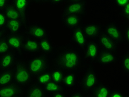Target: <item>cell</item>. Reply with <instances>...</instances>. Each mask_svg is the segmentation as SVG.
Returning a JSON list of instances; mask_svg holds the SVG:
<instances>
[{"mask_svg":"<svg viewBox=\"0 0 129 97\" xmlns=\"http://www.w3.org/2000/svg\"><path fill=\"white\" fill-rule=\"evenodd\" d=\"M38 41L39 43L40 50L44 53L49 54L52 51L53 46L48 38L40 39Z\"/></svg>","mask_w":129,"mask_h":97,"instance_id":"cell-25","label":"cell"},{"mask_svg":"<svg viewBox=\"0 0 129 97\" xmlns=\"http://www.w3.org/2000/svg\"><path fill=\"white\" fill-rule=\"evenodd\" d=\"M83 31L87 38L92 39L99 36L101 31V28L98 25L89 23L84 26Z\"/></svg>","mask_w":129,"mask_h":97,"instance_id":"cell-17","label":"cell"},{"mask_svg":"<svg viewBox=\"0 0 129 97\" xmlns=\"http://www.w3.org/2000/svg\"><path fill=\"white\" fill-rule=\"evenodd\" d=\"M86 3L84 1L71 2L64 9L62 16L70 14L81 16L84 13L86 10Z\"/></svg>","mask_w":129,"mask_h":97,"instance_id":"cell-6","label":"cell"},{"mask_svg":"<svg viewBox=\"0 0 129 97\" xmlns=\"http://www.w3.org/2000/svg\"><path fill=\"white\" fill-rule=\"evenodd\" d=\"M50 96L54 97H66L67 95L63 92H59L51 93Z\"/></svg>","mask_w":129,"mask_h":97,"instance_id":"cell-37","label":"cell"},{"mask_svg":"<svg viewBox=\"0 0 129 97\" xmlns=\"http://www.w3.org/2000/svg\"><path fill=\"white\" fill-rule=\"evenodd\" d=\"M125 95L124 93L120 92L119 90H113L111 91L109 94V96L111 97H124Z\"/></svg>","mask_w":129,"mask_h":97,"instance_id":"cell-32","label":"cell"},{"mask_svg":"<svg viewBox=\"0 0 129 97\" xmlns=\"http://www.w3.org/2000/svg\"><path fill=\"white\" fill-rule=\"evenodd\" d=\"M24 21L20 20H7L6 28L11 33H18L21 29Z\"/></svg>","mask_w":129,"mask_h":97,"instance_id":"cell-22","label":"cell"},{"mask_svg":"<svg viewBox=\"0 0 129 97\" xmlns=\"http://www.w3.org/2000/svg\"><path fill=\"white\" fill-rule=\"evenodd\" d=\"M14 83L19 86H25L31 81L33 75L29 70L28 66L24 62H17L13 69Z\"/></svg>","mask_w":129,"mask_h":97,"instance_id":"cell-2","label":"cell"},{"mask_svg":"<svg viewBox=\"0 0 129 97\" xmlns=\"http://www.w3.org/2000/svg\"><path fill=\"white\" fill-rule=\"evenodd\" d=\"M72 37L74 42L79 47L83 48L87 45V38L85 36L82 27L81 26L78 25L74 28Z\"/></svg>","mask_w":129,"mask_h":97,"instance_id":"cell-9","label":"cell"},{"mask_svg":"<svg viewBox=\"0 0 129 97\" xmlns=\"http://www.w3.org/2000/svg\"><path fill=\"white\" fill-rule=\"evenodd\" d=\"M71 96L73 97H83L84 95L82 94L81 92H77V93H74V94L71 95Z\"/></svg>","mask_w":129,"mask_h":97,"instance_id":"cell-39","label":"cell"},{"mask_svg":"<svg viewBox=\"0 0 129 97\" xmlns=\"http://www.w3.org/2000/svg\"><path fill=\"white\" fill-rule=\"evenodd\" d=\"M4 12L7 20L17 19L25 21V14L22 13L17 10L12 4H8Z\"/></svg>","mask_w":129,"mask_h":97,"instance_id":"cell-13","label":"cell"},{"mask_svg":"<svg viewBox=\"0 0 129 97\" xmlns=\"http://www.w3.org/2000/svg\"><path fill=\"white\" fill-rule=\"evenodd\" d=\"M14 79L13 70L5 69L0 73V86L12 83Z\"/></svg>","mask_w":129,"mask_h":97,"instance_id":"cell-20","label":"cell"},{"mask_svg":"<svg viewBox=\"0 0 129 97\" xmlns=\"http://www.w3.org/2000/svg\"><path fill=\"white\" fill-rule=\"evenodd\" d=\"M27 34L34 38L40 40L47 38L48 33L46 29L43 26L37 25H33L29 26L27 29Z\"/></svg>","mask_w":129,"mask_h":97,"instance_id":"cell-11","label":"cell"},{"mask_svg":"<svg viewBox=\"0 0 129 97\" xmlns=\"http://www.w3.org/2000/svg\"><path fill=\"white\" fill-rule=\"evenodd\" d=\"M16 60L15 54L11 51L0 55V69H11L15 64Z\"/></svg>","mask_w":129,"mask_h":97,"instance_id":"cell-12","label":"cell"},{"mask_svg":"<svg viewBox=\"0 0 129 97\" xmlns=\"http://www.w3.org/2000/svg\"><path fill=\"white\" fill-rule=\"evenodd\" d=\"M7 18L4 12L0 11V29H3L6 27Z\"/></svg>","mask_w":129,"mask_h":97,"instance_id":"cell-31","label":"cell"},{"mask_svg":"<svg viewBox=\"0 0 129 97\" xmlns=\"http://www.w3.org/2000/svg\"><path fill=\"white\" fill-rule=\"evenodd\" d=\"M34 1L38 2H44L48 1V0H34Z\"/></svg>","mask_w":129,"mask_h":97,"instance_id":"cell-41","label":"cell"},{"mask_svg":"<svg viewBox=\"0 0 129 97\" xmlns=\"http://www.w3.org/2000/svg\"><path fill=\"white\" fill-rule=\"evenodd\" d=\"M121 66L123 72L127 74H129V54H125L122 58Z\"/></svg>","mask_w":129,"mask_h":97,"instance_id":"cell-30","label":"cell"},{"mask_svg":"<svg viewBox=\"0 0 129 97\" xmlns=\"http://www.w3.org/2000/svg\"><path fill=\"white\" fill-rule=\"evenodd\" d=\"M4 32L3 31V29H0V40L2 39V38H4Z\"/></svg>","mask_w":129,"mask_h":97,"instance_id":"cell-40","label":"cell"},{"mask_svg":"<svg viewBox=\"0 0 129 97\" xmlns=\"http://www.w3.org/2000/svg\"><path fill=\"white\" fill-rule=\"evenodd\" d=\"M8 0H0V11H4L8 5Z\"/></svg>","mask_w":129,"mask_h":97,"instance_id":"cell-36","label":"cell"},{"mask_svg":"<svg viewBox=\"0 0 129 97\" xmlns=\"http://www.w3.org/2000/svg\"><path fill=\"white\" fill-rule=\"evenodd\" d=\"M115 3L117 6L119 8H122L128 4L129 0H115Z\"/></svg>","mask_w":129,"mask_h":97,"instance_id":"cell-34","label":"cell"},{"mask_svg":"<svg viewBox=\"0 0 129 97\" xmlns=\"http://www.w3.org/2000/svg\"><path fill=\"white\" fill-rule=\"evenodd\" d=\"M43 87L46 92L51 94L63 91V87L62 85L52 81L49 82V83L43 86Z\"/></svg>","mask_w":129,"mask_h":97,"instance_id":"cell-23","label":"cell"},{"mask_svg":"<svg viewBox=\"0 0 129 97\" xmlns=\"http://www.w3.org/2000/svg\"><path fill=\"white\" fill-rule=\"evenodd\" d=\"M27 66L31 74L34 76H38L48 69V59L44 55H38L31 59Z\"/></svg>","mask_w":129,"mask_h":97,"instance_id":"cell-3","label":"cell"},{"mask_svg":"<svg viewBox=\"0 0 129 97\" xmlns=\"http://www.w3.org/2000/svg\"><path fill=\"white\" fill-rule=\"evenodd\" d=\"M99 41L101 46L104 50L110 52H113L116 50L117 47L116 42L106 33L101 32L99 34Z\"/></svg>","mask_w":129,"mask_h":97,"instance_id":"cell-8","label":"cell"},{"mask_svg":"<svg viewBox=\"0 0 129 97\" xmlns=\"http://www.w3.org/2000/svg\"><path fill=\"white\" fill-rule=\"evenodd\" d=\"M46 95V92L43 86L38 83L33 84L29 88L27 93L28 97H43Z\"/></svg>","mask_w":129,"mask_h":97,"instance_id":"cell-19","label":"cell"},{"mask_svg":"<svg viewBox=\"0 0 129 97\" xmlns=\"http://www.w3.org/2000/svg\"><path fill=\"white\" fill-rule=\"evenodd\" d=\"M105 33L116 42H121L122 39V33L120 29L115 24L111 23L105 27Z\"/></svg>","mask_w":129,"mask_h":97,"instance_id":"cell-14","label":"cell"},{"mask_svg":"<svg viewBox=\"0 0 129 97\" xmlns=\"http://www.w3.org/2000/svg\"><path fill=\"white\" fill-rule=\"evenodd\" d=\"M122 13L123 16L126 19H129V3L126 5H125L124 7H122Z\"/></svg>","mask_w":129,"mask_h":97,"instance_id":"cell-33","label":"cell"},{"mask_svg":"<svg viewBox=\"0 0 129 97\" xmlns=\"http://www.w3.org/2000/svg\"><path fill=\"white\" fill-rule=\"evenodd\" d=\"M93 96L108 97L111 92L110 88L104 84H101L93 89Z\"/></svg>","mask_w":129,"mask_h":97,"instance_id":"cell-21","label":"cell"},{"mask_svg":"<svg viewBox=\"0 0 129 97\" xmlns=\"http://www.w3.org/2000/svg\"><path fill=\"white\" fill-rule=\"evenodd\" d=\"M51 4L54 5H58L62 4L66 0H48Z\"/></svg>","mask_w":129,"mask_h":97,"instance_id":"cell-38","label":"cell"},{"mask_svg":"<svg viewBox=\"0 0 129 97\" xmlns=\"http://www.w3.org/2000/svg\"><path fill=\"white\" fill-rule=\"evenodd\" d=\"M64 75L63 70L57 67L51 70V81L55 82L61 84L63 81Z\"/></svg>","mask_w":129,"mask_h":97,"instance_id":"cell-28","label":"cell"},{"mask_svg":"<svg viewBox=\"0 0 129 97\" xmlns=\"http://www.w3.org/2000/svg\"><path fill=\"white\" fill-rule=\"evenodd\" d=\"M81 62V56L74 49H67L61 52L55 62V67L63 70L73 71L77 69Z\"/></svg>","mask_w":129,"mask_h":97,"instance_id":"cell-1","label":"cell"},{"mask_svg":"<svg viewBox=\"0 0 129 97\" xmlns=\"http://www.w3.org/2000/svg\"><path fill=\"white\" fill-rule=\"evenodd\" d=\"M11 48V47L8 45L5 38H2L0 40V55L10 52Z\"/></svg>","mask_w":129,"mask_h":97,"instance_id":"cell-29","label":"cell"},{"mask_svg":"<svg viewBox=\"0 0 129 97\" xmlns=\"http://www.w3.org/2000/svg\"><path fill=\"white\" fill-rule=\"evenodd\" d=\"M98 62L101 66H107L113 64L118 60V57L112 52L102 50L99 51L98 54Z\"/></svg>","mask_w":129,"mask_h":97,"instance_id":"cell-10","label":"cell"},{"mask_svg":"<svg viewBox=\"0 0 129 97\" xmlns=\"http://www.w3.org/2000/svg\"><path fill=\"white\" fill-rule=\"evenodd\" d=\"M64 25L69 28H74L77 27L81 21V17L77 14H66L62 16Z\"/></svg>","mask_w":129,"mask_h":97,"instance_id":"cell-16","label":"cell"},{"mask_svg":"<svg viewBox=\"0 0 129 97\" xmlns=\"http://www.w3.org/2000/svg\"><path fill=\"white\" fill-rule=\"evenodd\" d=\"M38 83L43 86L51 81V70L47 69L37 76Z\"/></svg>","mask_w":129,"mask_h":97,"instance_id":"cell-26","label":"cell"},{"mask_svg":"<svg viewBox=\"0 0 129 97\" xmlns=\"http://www.w3.org/2000/svg\"><path fill=\"white\" fill-rule=\"evenodd\" d=\"M22 94L21 86L14 82L0 86V96L1 97H17L21 96Z\"/></svg>","mask_w":129,"mask_h":97,"instance_id":"cell-5","label":"cell"},{"mask_svg":"<svg viewBox=\"0 0 129 97\" xmlns=\"http://www.w3.org/2000/svg\"><path fill=\"white\" fill-rule=\"evenodd\" d=\"M76 81V74L73 72H69L64 75L63 83L67 88H71L75 86Z\"/></svg>","mask_w":129,"mask_h":97,"instance_id":"cell-27","label":"cell"},{"mask_svg":"<svg viewBox=\"0 0 129 97\" xmlns=\"http://www.w3.org/2000/svg\"><path fill=\"white\" fill-rule=\"evenodd\" d=\"M71 2H80L82 1L83 0H70Z\"/></svg>","mask_w":129,"mask_h":97,"instance_id":"cell-42","label":"cell"},{"mask_svg":"<svg viewBox=\"0 0 129 97\" xmlns=\"http://www.w3.org/2000/svg\"><path fill=\"white\" fill-rule=\"evenodd\" d=\"M124 40L125 43L128 45L129 43V26H127L125 29L124 33Z\"/></svg>","mask_w":129,"mask_h":97,"instance_id":"cell-35","label":"cell"},{"mask_svg":"<svg viewBox=\"0 0 129 97\" xmlns=\"http://www.w3.org/2000/svg\"><path fill=\"white\" fill-rule=\"evenodd\" d=\"M86 46L87 47L85 52L86 57L88 61H94L97 58L99 53L97 43L95 41H90Z\"/></svg>","mask_w":129,"mask_h":97,"instance_id":"cell-15","label":"cell"},{"mask_svg":"<svg viewBox=\"0 0 129 97\" xmlns=\"http://www.w3.org/2000/svg\"><path fill=\"white\" fill-rule=\"evenodd\" d=\"M98 83V77L96 72L92 68H89L85 73L81 81V86L86 91L93 90Z\"/></svg>","mask_w":129,"mask_h":97,"instance_id":"cell-4","label":"cell"},{"mask_svg":"<svg viewBox=\"0 0 129 97\" xmlns=\"http://www.w3.org/2000/svg\"><path fill=\"white\" fill-rule=\"evenodd\" d=\"M8 45L11 48L16 51H20L23 48L24 38L21 34L18 33H11L5 37Z\"/></svg>","mask_w":129,"mask_h":97,"instance_id":"cell-7","label":"cell"},{"mask_svg":"<svg viewBox=\"0 0 129 97\" xmlns=\"http://www.w3.org/2000/svg\"><path fill=\"white\" fill-rule=\"evenodd\" d=\"M23 48L25 51L30 53H36L40 51L39 41L33 37L26 38L23 45Z\"/></svg>","mask_w":129,"mask_h":97,"instance_id":"cell-18","label":"cell"},{"mask_svg":"<svg viewBox=\"0 0 129 97\" xmlns=\"http://www.w3.org/2000/svg\"><path fill=\"white\" fill-rule=\"evenodd\" d=\"M30 2V0H12V4L20 12L25 14Z\"/></svg>","mask_w":129,"mask_h":97,"instance_id":"cell-24","label":"cell"}]
</instances>
